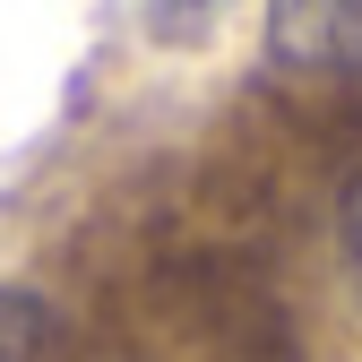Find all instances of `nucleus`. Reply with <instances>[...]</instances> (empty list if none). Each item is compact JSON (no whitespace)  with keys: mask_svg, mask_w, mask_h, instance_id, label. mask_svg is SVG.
Wrapping results in <instances>:
<instances>
[{"mask_svg":"<svg viewBox=\"0 0 362 362\" xmlns=\"http://www.w3.org/2000/svg\"><path fill=\"white\" fill-rule=\"evenodd\" d=\"M267 52L293 78L362 86V0H267Z\"/></svg>","mask_w":362,"mask_h":362,"instance_id":"f257e3e1","label":"nucleus"},{"mask_svg":"<svg viewBox=\"0 0 362 362\" xmlns=\"http://www.w3.org/2000/svg\"><path fill=\"white\" fill-rule=\"evenodd\" d=\"M337 242H345V276L362 293V173L345 181V199H337Z\"/></svg>","mask_w":362,"mask_h":362,"instance_id":"f03ea898","label":"nucleus"},{"mask_svg":"<svg viewBox=\"0 0 362 362\" xmlns=\"http://www.w3.org/2000/svg\"><path fill=\"white\" fill-rule=\"evenodd\" d=\"M207 9H216V0H147L156 35H190V26H207Z\"/></svg>","mask_w":362,"mask_h":362,"instance_id":"7ed1b4c3","label":"nucleus"}]
</instances>
